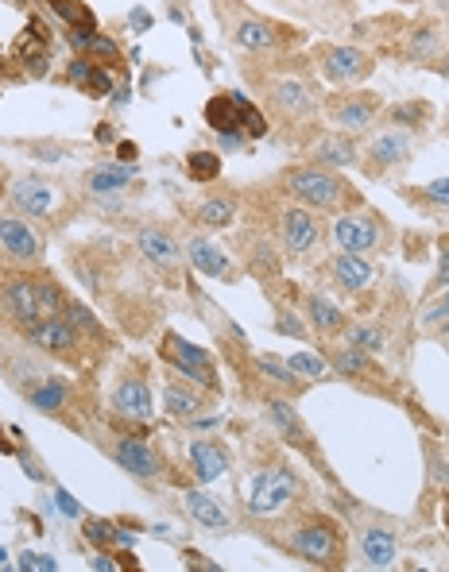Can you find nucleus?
Segmentation results:
<instances>
[{
    "label": "nucleus",
    "instance_id": "1",
    "mask_svg": "<svg viewBox=\"0 0 449 572\" xmlns=\"http://www.w3.org/2000/svg\"><path fill=\"white\" fill-rule=\"evenodd\" d=\"M283 190L291 198L314 209V213H345V209H357L360 194L330 167H318V163H306V167H291V171L279 178Z\"/></svg>",
    "mask_w": 449,
    "mask_h": 572
},
{
    "label": "nucleus",
    "instance_id": "2",
    "mask_svg": "<svg viewBox=\"0 0 449 572\" xmlns=\"http://www.w3.org/2000/svg\"><path fill=\"white\" fill-rule=\"evenodd\" d=\"M264 101H268V113L279 116L283 124L287 120H302L318 109V86L310 78V70H295V66H279L275 74H268L264 82Z\"/></svg>",
    "mask_w": 449,
    "mask_h": 572
},
{
    "label": "nucleus",
    "instance_id": "3",
    "mask_svg": "<svg viewBox=\"0 0 449 572\" xmlns=\"http://www.w3.org/2000/svg\"><path fill=\"white\" fill-rule=\"evenodd\" d=\"M287 549L299 553L302 561H310V565L333 569V565H341V549H345L341 545V526L326 515L299 518L291 526V534H287Z\"/></svg>",
    "mask_w": 449,
    "mask_h": 572
},
{
    "label": "nucleus",
    "instance_id": "4",
    "mask_svg": "<svg viewBox=\"0 0 449 572\" xmlns=\"http://www.w3.org/2000/svg\"><path fill=\"white\" fill-rule=\"evenodd\" d=\"M333 244H337V252H353V256H372V252H380L384 244H388V221L380 217V213H372V209H345V213H337V221H333Z\"/></svg>",
    "mask_w": 449,
    "mask_h": 572
},
{
    "label": "nucleus",
    "instance_id": "5",
    "mask_svg": "<svg viewBox=\"0 0 449 572\" xmlns=\"http://www.w3.org/2000/svg\"><path fill=\"white\" fill-rule=\"evenodd\" d=\"M229 35L240 51L248 55H271V51H283L291 43H299V28H287V24H275L268 16H256L248 8H240L237 16L229 20Z\"/></svg>",
    "mask_w": 449,
    "mask_h": 572
},
{
    "label": "nucleus",
    "instance_id": "6",
    "mask_svg": "<svg viewBox=\"0 0 449 572\" xmlns=\"http://www.w3.org/2000/svg\"><path fill=\"white\" fill-rule=\"evenodd\" d=\"M314 66H318V74H322L326 82H333V86H341V89L368 82L372 70H376L372 55L353 47V43H318V47H314Z\"/></svg>",
    "mask_w": 449,
    "mask_h": 572
},
{
    "label": "nucleus",
    "instance_id": "7",
    "mask_svg": "<svg viewBox=\"0 0 449 572\" xmlns=\"http://www.w3.org/2000/svg\"><path fill=\"white\" fill-rule=\"evenodd\" d=\"M384 113V97L380 93H368V89H341L326 97V120H330L337 132H368Z\"/></svg>",
    "mask_w": 449,
    "mask_h": 572
},
{
    "label": "nucleus",
    "instance_id": "8",
    "mask_svg": "<svg viewBox=\"0 0 449 572\" xmlns=\"http://www.w3.org/2000/svg\"><path fill=\"white\" fill-rule=\"evenodd\" d=\"M299 491H302L299 476H295L287 464H268V468H260V472L252 476L244 503H248L252 515H275V511H283Z\"/></svg>",
    "mask_w": 449,
    "mask_h": 572
},
{
    "label": "nucleus",
    "instance_id": "9",
    "mask_svg": "<svg viewBox=\"0 0 449 572\" xmlns=\"http://www.w3.org/2000/svg\"><path fill=\"white\" fill-rule=\"evenodd\" d=\"M159 356L190 383H198L202 391H221V379H217V368H213L210 352L198 348L194 341H186L179 333H167L163 344H159Z\"/></svg>",
    "mask_w": 449,
    "mask_h": 572
},
{
    "label": "nucleus",
    "instance_id": "10",
    "mask_svg": "<svg viewBox=\"0 0 449 572\" xmlns=\"http://www.w3.org/2000/svg\"><path fill=\"white\" fill-rule=\"evenodd\" d=\"M415 136L411 132H399V128H388V132H380V136H372V140L364 143V151H360V167L368 178H384L391 167H399V163H411V155H415Z\"/></svg>",
    "mask_w": 449,
    "mask_h": 572
},
{
    "label": "nucleus",
    "instance_id": "11",
    "mask_svg": "<svg viewBox=\"0 0 449 572\" xmlns=\"http://www.w3.org/2000/svg\"><path fill=\"white\" fill-rule=\"evenodd\" d=\"M43 256H47L43 236L31 229L24 217L0 213V263H8V267H35V263H43Z\"/></svg>",
    "mask_w": 449,
    "mask_h": 572
},
{
    "label": "nucleus",
    "instance_id": "12",
    "mask_svg": "<svg viewBox=\"0 0 449 572\" xmlns=\"http://www.w3.org/2000/svg\"><path fill=\"white\" fill-rule=\"evenodd\" d=\"M275 229H279V248L287 256H310L322 244V217L314 209L299 205V201L279 209V225Z\"/></svg>",
    "mask_w": 449,
    "mask_h": 572
},
{
    "label": "nucleus",
    "instance_id": "13",
    "mask_svg": "<svg viewBox=\"0 0 449 572\" xmlns=\"http://www.w3.org/2000/svg\"><path fill=\"white\" fill-rule=\"evenodd\" d=\"M186 259L194 263V271L210 275L217 283H240V267L225 248H217L210 236H190L186 240Z\"/></svg>",
    "mask_w": 449,
    "mask_h": 572
},
{
    "label": "nucleus",
    "instance_id": "14",
    "mask_svg": "<svg viewBox=\"0 0 449 572\" xmlns=\"http://www.w3.org/2000/svg\"><path fill=\"white\" fill-rule=\"evenodd\" d=\"M326 275L330 283L341 290V294H364L368 286L380 279L376 263L368 256H353V252H337V256L326 263Z\"/></svg>",
    "mask_w": 449,
    "mask_h": 572
},
{
    "label": "nucleus",
    "instance_id": "15",
    "mask_svg": "<svg viewBox=\"0 0 449 572\" xmlns=\"http://www.w3.org/2000/svg\"><path fill=\"white\" fill-rule=\"evenodd\" d=\"M28 341L39 348V352H51V356H70L78 341H82V333H78V325L70 321V317H43L39 325H31L28 329Z\"/></svg>",
    "mask_w": 449,
    "mask_h": 572
},
{
    "label": "nucleus",
    "instance_id": "16",
    "mask_svg": "<svg viewBox=\"0 0 449 572\" xmlns=\"http://www.w3.org/2000/svg\"><path fill=\"white\" fill-rule=\"evenodd\" d=\"M4 310L8 317L28 333L31 325H39L43 321V306H39V283L28 279V275H20V279H12V283L4 286Z\"/></svg>",
    "mask_w": 449,
    "mask_h": 572
},
{
    "label": "nucleus",
    "instance_id": "17",
    "mask_svg": "<svg viewBox=\"0 0 449 572\" xmlns=\"http://www.w3.org/2000/svg\"><path fill=\"white\" fill-rule=\"evenodd\" d=\"M113 410L128 422H148L155 414V402H151L148 379L144 375H124L117 387H113Z\"/></svg>",
    "mask_w": 449,
    "mask_h": 572
},
{
    "label": "nucleus",
    "instance_id": "18",
    "mask_svg": "<svg viewBox=\"0 0 449 572\" xmlns=\"http://www.w3.org/2000/svg\"><path fill=\"white\" fill-rule=\"evenodd\" d=\"M113 460H117L124 472L140 476V480H155L163 472V457L151 449L148 441H140V437H120L117 445H113Z\"/></svg>",
    "mask_w": 449,
    "mask_h": 572
},
{
    "label": "nucleus",
    "instance_id": "19",
    "mask_svg": "<svg viewBox=\"0 0 449 572\" xmlns=\"http://www.w3.org/2000/svg\"><path fill=\"white\" fill-rule=\"evenodd\" d=\"M136 248H140V256L148 259L151 267H159V271H167V275L179 267V259H182L179 240L167 229H159V225H148V229L136 232Z\"/></svg>",
    "mask_w": 449,
    "mask_h": 572
},
{
    "label": "nucleus",
    "instance_id": "20",
    "mask_svg": "<svg viewBox=\"0 0 449 572\" xmlns=\"http://www.w3.org/2000/svg\"><path fill=\"white\" fill-rule=\"evenodd\" d=\"M357 553H360V565H368V569H388L391 561H395V534L384 530V526H376V522H368V526L357 530Z\"/></svg>",
    "mask_w": 449,
    "mask_h": 572
},
{
    "label": "nucleus",
    "instance_id": "21",
    "mask_svg": "<svg viewBox=\"0 0 449 572\" xmlns=\"http://www.w3.org/2000/svg\"><path fill=\"white\" fill-rule=\"evenodd\" d=\"M357 159H360V147L357 140H353V132H330V136H322V140L314 143V155H310V163L330 167V171L357 167Z\"/></svg>",
    "mask_w": 449,
    "mask_h": 572
},
{
    "label": "nucleus",
    "instance_id": "22",
    "mask_svg": "<svg viewBox=\"0 0 449 572\" xmlns=\"http://www.w3.org/2000/svg\"><path fill=\"white\" fill-rule=\"evenodd\" d=\"M66 82L78 86L86 97H109V93H113V74H109L101 62H93V58L86 55H78L66 66Z\"/></svg>",
    "mask_w": 449,
    "mask_h": 572
},
{
    "label": "nucleus",
    "instance_id": "23",
    "mask_svg": "<svg viewBox=\"0 0 449 572\" xmlns=\"http://www.w3.org/2000/svg\"><path fill=\"white\" fill-rule=\"evenodd\" d=\"M302 314L310 321V329H318L322 337H337V333H345V325H349L345 310H337L326 294H306V298H302Z\"/></svg>",
    "mask_w": 449,
    "mask_h": 572
},
{
    "label": "nucleus",
    "instance_id": "24",
    "mask_svg": "<svg viewBox=\"0 0 449 572\" xmlns=\"http://www.w3.org/2000/svg\"><path fill=\"white\" fill-rule=\"evenodd\" d=\"M190 468H194V476H198L202 484L221 480L225 468H229L225 445H221V441H194V445H190Z\"/></svg>",
    "mask_w": 449,
    "mask_h": 572
},
{
    "label": "nucleus",
    "instance_id": "25",
    "mask_svg": "<svg viewBox=\"0 0 449 572\" xmlns=\"http://www.w3.org/2000/svg\"><path fill=\"white\" fill-rule=\"evenodd\" d=\"M442 47H446V28L438 20H419L415 28L407 31V58H415V62L438 58Z\"/></svg>",
    "mask_w": 449,
    "mask_h": 572
},
{
    "label": "nucleus",
    "instance_id": "26",
    "mask_svg": "<svg viewBox=\"0 0 449 572\" xmlns=\"http://www.w3.org/2000/svg\"><path fill=\"white\" fill-rule=\"evenodd\" d=\"M268 414H271V422L283 429V437H287L291 445H299V449L310 453V437H306V426H302L295 402H287V395H268Z\"/></svg>",
    "mask_w": 449,
    "mask_h": 572
},
{
    "label": "nucleus",
    "instance_id": "27",
    "mask_svg": "<svg viewBox=\"0 0 449 572\" xmlns=\"http://www.w3.org/2000/svg\"><path fill=\"white\" fill-rule=\"evenodd\" d=\"M206 406V395L198 391V383H179V379H171L167 387H163V410L167 414H175V418H194L198 410Z\"/></svg>",
    "mask_w": 449,
    "mask_h": 572
},
{
    "label": "nucleus",
    "instance_id": "28",
    "mask_svg": "<svg viewBox=\"0 0 449 572\" xmlns=\"http://www.w3.org/2000/svg\"><path fill=\"white\" fill-rule=\"evenodd\" d=\"M380 116L399 132H422L434 120V109H430V101H395Z\"/></svg>",
    "mask_w": 449,
    "mask_h": 572
},
{
    "label": "nucleus",
    "instance_id": "29",
    "mask_svg": "<svg viewBox=\"0 0 449 572\" xmlns=\"http://www.w3.org/2000/svg\"><path fill=\"white\" fill-rule=\"evenodd\" d=\"M182 507H186V515L194 518L198 526H206V530H225L229 526V515H225V507L206 495V491H186L182 495Z\"/></svg>",
    "mask_w": 449,
    "mask_h": 572
},
{
    "label": "nucleus",
    "instance_id": "30",
    "mask_svg": "<svg viewBox=\"0 0 449 572\" xmlns=\"http://www.w3.org/2000/svg\"><path fill=\"white\" fill-rule=\"evenodd\" d=\"M326 360H330V372L345 375V379H364V375L376 372V364H372V356L368 352H360V348H353V344H337V348H330L326 352Z\"/></svg>",
    "mask_w": 449,
    "mask_h": 572
},
{
    "label": "nucleus",
    "instance_id": "31",
    "mask_svg": "<svg viewBox=\"0 0 449 572\" xmlns=\"http://www.w3.org/2000/svg\"><path fill=\"white\" fill-rule=\"evenodd\" d=\"M66 39H70V47L78 51V55L93 58V62H109V66H117L120 62V47L109 39V35H101V31H66Z\"/></svg>",
    "mask_w": 449,
    "mask_h": 572
},
{
    "label": "nucleus",
    "instance_id": "32",
    "mask_svg": "<svg viewBox=\"0 0 449 572\" xmlns=\"http://www.w3.org/2000/svg\"><path fill=\"white\" fill-rule=\"evenodd\" d=\"M12 201H16V209H24L28 217H47L51 213V186L47 182H35V178H20L16 186H12Z\"/></svg>",
    "mask_w": 449,
    "mask_h": 572
},
{
    "label": "nucleus",
    "instance_id": "33",
    "mask_svg": "<svg viewBox=\"0 0 449 572\" xmlns=\"http://www.w3.org/2000/svg\"><path fill=\"white\" fill-rule=\"evenodd\" d=\"M206 124L213 132H240V93H217L206 101Z\"/></svg>",
    "mask_w": 449,
    "mask_h": 572
},
{
    "label": "nucleus",
    "instance_id": "34",
    "mask_svg": "<svg viewBox=\"0 0 449 572\" xmlns=\"http://www.w3.org/2000/svg\"><path fill=\"white\" fill-rule=\"evenodd\" d=\"M194 221L206 225V229H229L237 221V198L233 194H213V198L198 201Z\"/></svg>",
    "mask_w": 449,
    "mask_h": 572
},
{
    "label": "nucleus",
    "instance_id": "35",
    "mask_svg": "<svg viewBox=\"0 0 449 572\" xmlns=\"http://www.w3.org/2000/svg\"><path fill=\"white\" fill-rule=\"evenodd\" d=\"M256 372L264 375V379H271L279 391H287V395H299L302 379L295 375V368L283 360V356H271V352H260L256 356Z\"/></svg>",
    "mask_w": 449,
    "mask_h": 572
},
{
    "label": "nucleus",
    "instance_id": "36",
    "mask_svg": "<svg viewBox=\"0 0 449 572\" xmlns=\"http://www.w3.org/2000/svg\"><path fill=\"white\" fill-rule=\"evenodd\" d=\"M16 58L28 62L35 74L47 70V31H43V24H28V31L16 39Z\"/></svg>",
    "mask_w": 449,
    "mask_h": 572
},
{
    "label": "nucleus",
    "instance_id": "37",
    "mask_svg": "<svg viewBox=\"0 0 449 572\" xmlns=\"http://www.w3.org/2000/svg\"><path fill=\"white\" fill-rule=\"evenodd\" d=\"M28 399L39 414H59L70 399V387H66V379H39L28 391Z\"/></svg>",
    "mask_w": 449,
    "mask_h": 572
},
{
    "label": "nucleus",
    "instance_id": "38",
    "mask_svg": "<svg viewBox=\"0 0 449 572\" xmlns=\"http://www.w3.org/2000/svg\"><path fill=\"white\" fill-rule=\"evenodd\" d=\"M341 341L360 348V352H368V356H380L384 344H388V329L384 325H345Z\"/></svg>",
    "mask_w": 449,
    "mask_h": 572
},
{
    "label": "nucleus",
    "instance_id": "39",
    "mask_svg": "<svg viewBox=\"0 0 449 572\" xmlns=\"http://www.w3.org/2000/svg\"><path fill=\"white\" fill-rule=\"evenodd\" d=\"M132 174L136 171H128V167H93L86 174V190L90 194H117L132 182Z\"/></svg>",
    "mask_w": 449,
    "mask_h": 572
},
{
    "label": "nucleus",
    "instance_id": "40",
    "mask_svg": "<svg viewBox=\"0 0 449 572\" xmlns=\"http://www.w3.org/2000/svg\"><path fill=\"white\" fill-rule=\"evenodd\" d=\"M51 8L59 12L70 31H97V16L86 0H51Z\"/></svg>",
    "mask_w": 449,
    "mask_h": 572
},
{
    "label": "nucleus",
    "instance_id": "41",
    "mask_svg": "<svg viewBox=\"0 0 449 572\" xmlns=\"http://www.w3.org/2000/svg\"><path fill=\"white\" fill-rule=\"evenodd\" d=\"M186 174H190L194 182H217L221 155H217V151H190V155H186Z\"/></svg>",
    "mask_w": 449,
    "mask_h": 572
},
{
    "label": "nucleus",
    "instance_id": "42",
    "mask_svg": "<svg viewBox=\"0 0 449 572\" xmlns=\"http://www.w3.org/2000/svg\"><path fill=\"white\" fill-rule=\"evenodd\" d=\"M240 132L248 140H264L268 136V116H264V109H256L244 93H240Z\"/></svg>",
    "mask_w": 449,
    "mask_h": 572
},
{
    "label": "nucleus",
    "instance_id": "43",
    "mask_svg": "<svg viewBox=\"0 0 449 572\" xmlns=\"http://www.w3.org/2000/svg\"><path fill=\"white\" fill-rule=\"evenodd\" d=\"M299 379H326L330 375V360L326 356H314V352H295L291 360H287Z\"/></svg>",
    "mask_w": 449,
    "mask_h": 572
},
{
    "label": "nucleus",
    "instance_id": "44",
    "mask_svg": "<svg viewBox=\"0 0 449 572\" xmlns=\"http://www.w3.org/2000/svg\"><path fill=\"white\" fill-rule=\"evenodd\" d=\"M86 538H90V545H97V549H109L113 542H120V526L117 522H109V518H86Z\"/></svg>",
    "mask_w": 449,
    "mask_h": 572
},
{
    "label": "nucleus",
    "instance_id": "45",
    "mask_svg": "<svg viewBox=\"0 0 449 572\" xmlns=\"http://www.w3.org/2000/svg\"><path fill=\"white\" fill-rule=\"evenodd\" d=\"M275 333H291L295 341H306V329H302V321L291 310H279V317H275Z\"/></svg>",
    "mask_w": 449,
    "mask_h": 572
},
{
    "label": "nucleus",
    "instance_id": "46",
    "mask_svg": "<svg viewBox=\"0 0 449 572\" xmlns=\"http://www.w3.org/2000/svg\"><path fill=\"white\" fill-rule=\"evenodd\" d=\"M20 569L24 572H35V569L55 572L59 569V561H55V557H47V553H20Z\"/></svg>",
    "mask_w": 449,
    "mask_h": 572
},
{
    "label": "nucleus",
    "instance_id": "47",
    "mask_svg": "<svg viewBox=\"0 0 449 572\" xmlns=\"http://www.w3.org/2000/svg\"><path fill=\"white\" fill-rule=\"evenodd\" d=\"M442 263H438V275H434V286L430 290H442V286H449V232L442 236Z\"/></svg>",
    "mask_w": 449,
    "mask_h": 572
},
{
    "label": "nucleus",
    "instance_id": "48",
    "mask_svg": "<svg viewBox=\"0 0 449 572\" xmlns=\"http://www.w3.org/2000/svg\"><path fill=\"white\" fill-rule=\"evenodd\" d=\"M422 321H426V325H438V321H449V286H446V294H442V298H438V302H434V306H430V310L422 314Z\"/></svg>",
    "mask_w": 449,
    "mask_h": 572
},
{
    "label": "nucleus",
    "instance_id": "49",
    "mask_svg": "<svg viewBox=\"0 0 449 572\" xmlns=\"http://www.w3.org/2000/svg\"><path fill=\"white\" fill-rule=\"evenodd\" d=\"M426 198L438 201V205H449V178H434V182L426 186Z\"/></svg>",
    "mask_w": 449,
    "mask_h": 572
},
{
    "label": "nucleus",
    "instance_id": "50",
    "mask_svg": "<svg viewBox=\"0 0 449 572\" xmlns=\"http://www.w3.org/2000/svg\"><path fill=\"white\" fill-rule=\"evenodd\" d=\"M186 565H190V569H210V572H217V565H213V561H206V557H202L198 549H186Z\"/></svg>",
    "mask_w": 449,
    "mask_h": 572
},
{
    "label": "nucleus",
    "instance_id": "51",
    "mask_svg": "<svg viewBox=\"0 0 449 572\" xmlns=\"http://www.w3.org/2000/svg\"><path fill=\"white\" fill-rule=\"evenodd\" d=\"M59 511H62V515H70V518H82V507H78V503H74L66 491H59Z\"/></svg>",
    "mask_w": 449,
    "mask_h": 572
},
{
    "label": "nucleus",
    "instance_id": "52",
    "mask_svg": "<svg viewBox=\"0 0 449 572\" xmlns=\"http://www.w3.org/2000/svg\"><path fill=\"white\" fill-rule=\"evenodd\" d=\"M90 569H105V572H113L117 569V561H109V553H97L90 561Z\"/></svg>",
    "mask_w": 449,
    "mask_h": 572
},
{
    "label": "nucleus",
    "instance_id": "53",
    "mask_svg": "<svg viewBox=\"0 0 449 572\" xmlns=\"http://www.w3.org/2000/svg\"><path fill=\"white\" fill-rule=\"evenodd\" d=\"M434 480L449 487V460H438V464H434Z\"/></svg>",
    "mask_w": 449,
    "mask_h": 572
},
{
    "label": "nucleus",
    "instance_id": "54",
    "mask_svg": "<svg viewBox=\"0 0 449 572\" xmlns=\"http://www.w3.org/2000/svg\"><path fill=\"white\" fill-rule=\"evenodd\" d=\"M117 155L124 159V163H136V143H120Z\"/></svg>",
    "mask_w": 449,
    "mask_h": 572
},
{
    "label": "nucleus",
    "instance_id": "55",
    "mask_svg": "<svg viewBox=\"0 0 449 572\" xmlns=\"http://www.w3.org/2000/svg\"><path fill=\"white\" fill-rule=\"evenodd\" d=\"M0 453H12V445H4V441H0Z\"/></svg>",
    "mask_w": 449,
    "mask_h": 572
},
{
    "label": "nucleus",
    "instance_id": "56",
    "mask_svg": "<svg viewBox=\"0 0 449 572\" xmlns=\"http://www.w3.org/2000/svg\"><path fill=\"white\" fill-rule=\"evenodd\" d=\"M442 511H446V526H449V495H446V507H442Z\"/></svg>",
    "mask_w": 449,
    "mask_h": 572
},
{
    "label": "nucleus",
    "instance_id": "57",
    "mask_svg": "<svg viewBox=\"0 0 449 572\" xmlns=\"http://www.w3.org/2000/svg\"><path fill=\"white\" fill-rule=\"evenodd\" d=\"M4 561H8V553H4V549H0V565H4Z\"/></svg>",
    "mask_w": 449,
    "mask_h": 572
},
{
    "label": "nucleus",
    "instance_id": "58",
    "mask_svg": "<svg viewBox=\"0 0 449 572\" xmlns=\"http://www.w3.org/2000/svg\"><path fill=\"white\" fill-rule=\"evenodd\" d=\"M0 306H4V298H0Z\"/></svg>",
    "mask_w": 449,
    "mask_h": 572
}]
</instances>
